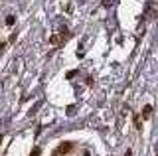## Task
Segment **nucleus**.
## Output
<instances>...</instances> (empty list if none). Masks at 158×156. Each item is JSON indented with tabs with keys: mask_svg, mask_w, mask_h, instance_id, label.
Instances as JSON below:
<instances>
[{
	"mask_svg": "<svg viewBox=\"0 0 158 156\" xmlns=\"http://www.w3.org/2000/svg\"><path fill=\"white\" fill-rule=\"evenodd\" d=\"M71 148H73V144H71V142H63V144H59L57 148H56V152H53V156H63V154H67Z\"/></svg>",
	"mask_w": 158,
	"mask_h": 156,
	"instance_id": "obj_1",
	"label": "nucleus"
},
{
	"mask_svg": "<svg viewBox=\"0 0 158 156\" xmlns=\"http://www.w3.org/2000/svg\"><path fill=\"white\" fill-rule=\"evenodd\" d=\"M150 115H152V107L146 105L144 109H142V119H150Z\"/></svg>",
	"mask_w": 158,
	"mask_h": 156,
	"instance_id": "obj_2",
	"label": "nucleus"
},
{
	"mask_svg": "<svg viewBox=\"0 0 158 156\" xmlns=\"http://www.w3.org/2000/svg\"><path fill=\"white\" fill-rule=\"evenodd\" d=\"M16 24V18L14 16H6V26H14Z\"/></svg>",
	"mask_w": 158,
	"mask_h": 156,
	"instance_id": "obj_3",
	"label": "nucleus"
},
{
	"mask_svg": "<svg viewBox=\"0 0 158 156\" xmlns=\"http://www.w3.org/2000/svg\"><path fill=\"white\" fill-rule=\"evenodd\" d=\"M135 126H136L138 130H142V125H140V117H138V115H135Z\"/></svg>",
	"mask_w": 158,
	"mask_h": 156,
	"instance_id": "obj_4",
	"label": "nucleus"
},
{
	"mask_svg": "<svg viewBox=\"0 0 158 156\" xmlns=\"http://www.w3.org/2000/svg\"><path fill=\"white\" fill-rule=\"evenodd\" d=\"M40 154H42V150H40V146H36V148L32 150V154H30V156H40Z\"/></svg>",
	"mask_w": 158,
	"mask_h": 156,
	"instance_id": "obj_5",
	"label": "nucleus"
},
{
	"mask_svg": "<svg viewBox=\"0 0 158 156\" xmlns=\"http://www.w3.org/2000/svg\"><path fill=\"white\" fill-rule=\"evenodd\" d=\"M77 75V69H73V71H69L67 73V79H73V77H75Z\"/></svg>",
	"mask_w": 158,
	"mask_h": 156,
	"instance_id": "obj_6",
	"label": "nucleus"
},
{
	"mask_svg": "<svg viewBox=\"0 0 158 156\" xmlns=\"http://www.w3.org/2000/svg\"><path fill=\"white\" fill-rule=\"evenodd\" d=\"M59 42V36H52L49 38V43H57Z\"/></svg>",
	"mask_w": 158,
	"mask_h": 156,
	"instance_id": "obj_7",
	"label": "nucleus"
},
{
	"mask_svg": "<svg viewBox=\"0 0 158 156\" xmlns=\"http://www.w3.org/2000/svg\"><path fill=\"white\" fill-rule=\"evenodd\" d=\"M4 47H6V42H0V55L4 53Z\"/></svg>",
	"mask_w": 158,
	"mask_h": 156,
	"instance_id": "obj_8",
	"label": "nucleus"
},
{
	"mask_svg": "<svg viewBox=\"0 0 158 156\" xmlns=\"http://www.w3.org/2000/svg\"><path fill=\"white\" fill-rule=\"evenodd\" d=\"M125 156H131V150H127V154H125Z\"/></svg>",
	"mask_w": 158,
	"mask_h": 156,
	"instance_id": "obj_9",
	"label": "nucleus"
}]
</instances>
